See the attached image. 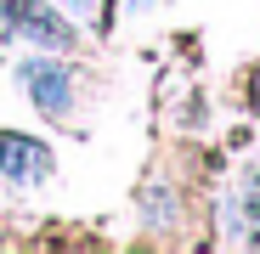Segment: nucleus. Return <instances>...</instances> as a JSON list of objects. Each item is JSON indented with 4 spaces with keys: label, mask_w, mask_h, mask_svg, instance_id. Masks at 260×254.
<instances>
[{
    "label": "nucleus",
    "mask_w": 260,
    "mask_h": 254,
    "mask_svg": "<svg viewBox=\"0 0 260 254\" xmlns=\"http://www.w3.org/2000/svg\"><path fill=\"white\" fill-rule=\"evenodd\" d=\"M23 85H28L34 107H46V113H68V102H74L68 74H62V68H51V62H28V68H23Z\"/></svg>",
    "instance_id": "f03ea898"
},
{
    "label": "nucleus",
    "mask_w": 260,
    "mask_h": 254,
    "mask_svg": "<svg viewBox=\"0 0 260 254\" xmlns=\"http://www.w3.org/2000/svg\"><path fill=\"white\" fill-rule=\"evenodd\" d=\"M0 175L6 181H46L51 175V153L40 147V141H28V136H0Z\"/></svg>",
    "instance_id": "f257e3e1"
}]
</instances>
